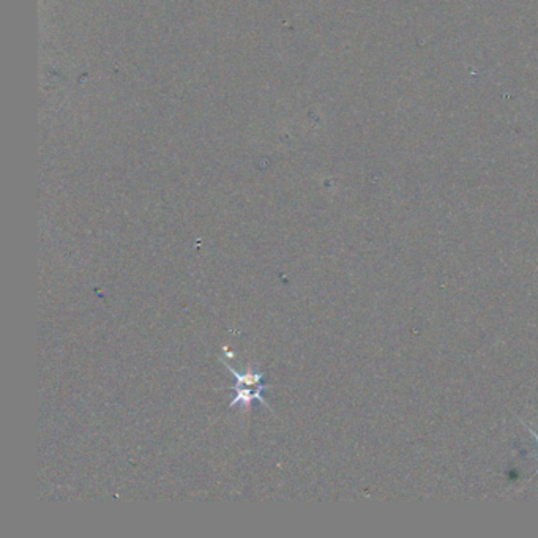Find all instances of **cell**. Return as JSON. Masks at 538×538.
<instances>
[{
  "mask_svg": "<svg viewBox=\"0 0 538 538\" xmlns=\"http://www.w3.org/2000/svg\"><path fill=\"white\" fill-rule=\"evenodd\" d=\"M521 423H523V427H524L525 429H527V431H529V433L532 434V437H534V439H535V441L538 442V434L535 433V431H534V429H532V428L529 427V425H527V423H524L523 420H521ZM535 474H538V469H537V471H535Z\"/></svg>",
  "mask_w": 538,
  "mask_h": 538,
  "instance_id": "3957f363",
  "label": "cell"
},
{
  "mask_svg": "<svg viewBox=\"0 0 538 538\" xmlns=\"http://www.w3.org/2000/svg\"><path fill=\"white\" fill-rule=\"evenodd\" d=\"M224 366L228 368V370L234 374L235 379H237V384L235 385H242V387H259L261 385V380H262V373L256 371L253 365H248L247 366V371L245 373H239L235 371L233 366L228 365V361H223Z\"/></svg>",
  "mask_w": 538,
  "mask_h": 538,
  "instance_id": "7a4b0ae2",
  "label": "cell"
},
{
  "mask_svg": "<svg viewBox=\"0 0 538 538\" xmlns=\"http://www.w3.org/2000/svg\"><path fill=\"white\" fill-rule=\"evenodd\" d=\"M270 389V385H259L258 390H254L251 387H242V385H234V390H235V398L233 399V401L229 403V408H234V406L240 404V408H243V411L248 412L249 411V406L253 404V401H259L264 406H268L267 401L264 398H262V392Z\"/></svg>",
  "mask_w": 538,
  "mask_h": 538,
  "instance_id": "6da1fadb",
  "label": "cell"
}]
</instances>
